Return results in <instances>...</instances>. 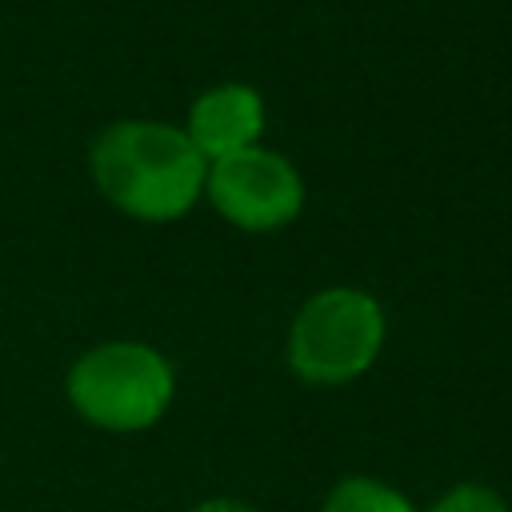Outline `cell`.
<instances>
[{
  "instance_id": "3957f363",
  "label": "cell",
  "mask_w": 512,
  "mask_h": 512,
  "mask_svg": "<svg viewBox=\"0 0 512 512\" xmlns=\"http://www.w3.org/2000/svg\"><path fill=\"white\" fill-rule=\"evenodd\" d=\"M384 336H388V316L380 300L364 288L332 284L312 292L296 308L288 324L284 356L292 376H300L304 384L340 388L360 380L380 360Z\"/></svg>"
},
{
  "instance_id": "ba28073f",
  "label": "cell",
  "mask_w": 512,
  "mask_h": 512,
  "mask_svg": "<svg viewBox=\"0 0 512 512\" xmlns=\"http://www.w3.org/2000/svg\"><path fill=\"white\" fill-rule=\"evenodd\" d=\"M184 512H260V508L248 504V500H236V496H208V500H200Z\"/></svg>"
},
{
  "instance_id": "52a82bcc",
  "label": "cell",
  "mask_w": 512,
  "mask_h": 512,
  "mask_svg": "<svg viewBox=\"0 0 512 512\" xmlns=\"http://www.w3.org/2000/svg\"><path fill=\"white\" fill-rule=\"evenodd\" d=\"M424 512H512V508L496 488L464 480V484H452L448 492H440Z\"/></svg>"
},
{
  "instance_id": "5b68a950",
  "label": "cell",
  "mask_w": 512,
  "mask_h": 512,
  "mask_svg": "<svg viewBox=\"0 0 512 512\" xmlns=\"http://www.w3.org/2000/svg\"><path fill=\"white\" fill-rule=\"evenodd\" d=\"M264 124H268L264 96L252 84L228 80V84H212L208 92H200L180 128L188 132L196 152L208 164H216V160H228V156L260 144Z\"/></svg>"
},
{
  "instance_id": "7a4b0ae2",
  "label": "cell",
  "mask_w": 512,
  "mask_h": 512,
  "mask_svg": "<svg viewBox=\"0 0 512 512\" xmlns=\"http://www.w3.org/2000/svg\"><path fill=\"white\" fill-rule=\"evenodd\" d=\"M64 396L84 424L132 436L168 416L176 400V368L144 340H104L72 360Z\"/></svg>"
},
{
  "instance_id": "277c9868",
  "label": "cell",
  "mask_w": 512,
  "mask_h": 512,
  "mask_svg": "<svg viewBox=\"0 0 512 512\" xmlns=\"http://www.w3.org/2000/svg\"><path fill=\"white\" fill-rule=\"evenodd\" d=\"M204 200L240 232H280L304 212V176L288 156L252 144L208 164Z\"/></svg>"
},
{
  "instance_id": "8992f818",
  "label": "cell",
  "mask_w": 512,
  "mask_h": 512,
  "mask_svg": "<svg viewBox=\"0 0 512 512\" xmlns=\"http://www.w3.org/2000/svg\"><path fill=\"white\" fill-rule=\"evenodd\" d=\"M320 512H420L400 488L376 476H344L324 496Z\"/></svg>"
},
{
  "instance_id": "6da1fadb",
  "label": "cell",
  "mask_w": 512,
  "mask_h": 512,
  "mask_svg": "<svg viewBox=\"0 0 512 512\" xmlns=\"http://www.w3.org/2000/svg\"><path fill=\"white\" fill-rule=\"evenodd\" d=\"M96 192L128 220L172 224L184 220L208 184V160L188 132L168 120H112L88 148Z\"/></svg>"
}]
</instances>
